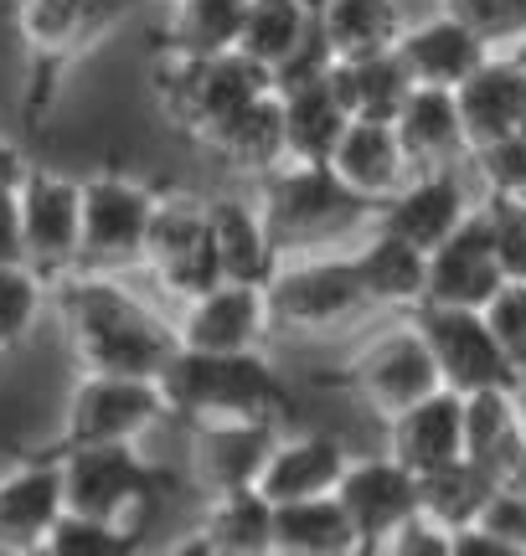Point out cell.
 I'll return each instance as SVG.
<instances>
[{
    "instance_id": "obj_1",
    "label": "cell",
    "mask_w": 526,
    "mask_h": 556,
    "mask_svg": "<svg viewBox=\"0 0 526 556\" xmlns=\"http://www.w3.org/2000/svg\"><path fill=\"white\" fill-rule=\"evenodd\" d=\"M47 309L67 330V351L78 371H109V377H150L161 381L176 345L171 304L145 299L129 274H78L47 283Z\"/></svg>"
},
{
    "instance_id": "obj_2",
    "label": "cell",
    "mask_w": 526,
    "mask_h": 556,
    "mask_svg": "<svg viewBox=\"0 0 526 556\" xmlns=\"http://www.w3.org/2000/svg\"><path fill=\"white\" fill-rule=\"evenodd\" d=\"M161 392L171 417L181 422H279L295 417V387L284 381L268 351H233V356H202L176 351L161 371Z\"/></svg>"
},
{
    "instance_id": "obj_3",
    "label": "cell",
    "mask_w": 526,
    "mask_h": 556,
    "mask_svg": "<svg viewBox=\"0 0 526 556\" xmlns=\"http://www.w3.org/2000/svg\"><path fill=\"white\" fill-rule=\"evenodd\" d=\"M140 0H16V37L21 62H26V83H21V114L37 129L52 103H58L62 83L73 78L93 47L114 37L129 11Z\"/></svg>"
},
{
    "instance_id": "obj_4",
    "label": "cell",
    "mask_w": 526,
    "mask_h": 556,
    "mask_svg": "<svg viewBox=\"0 0 526 556\" xmlns=\"http://www.w3.org/2000/svg\"><path fill=\"white\" fill-rule=\"evenodd\" d=\"M253 197H259L284 258L351 248L377 217V206H366L356 191H346L330 165H304V160H284L279 170L253 180Z\"/></svg>"
},
{
    "instance_id": "obj_5",
    "label": "cell",
    "mask_w": 526,
    "mask_h": 556,
    "mask_svg": "<svg viewBox=\"0 0 526 556\" xmlns=\"http://www.w3.org/2000/svg\"><path fill=\"white\" fill-rule=\"evenodd\" d=\"M268 289V315L274 330L284 336H346V330H362L377 319L372 299H366L356 263L346 248L330 253H295L274 268V278L263 283Z\"/></svg>"
},
{
    "instance_id": "obj_6",
    "label": "cell",
    "mask_w": 526,
    "mask_h": 556,
    "mask_svg": "<svg viewBox=\"0 0 526 556\" xmlns=\"http://www.w3.org/2000/svg\"><path fill=\"white\" fill-rule=\"evenodd\" d=\"M336 381H341L351 397H362L383 422L398 417L403 407H413V402L434 397V392L444 387V381H439V366L428 356V340L413 315L372 319V330L351 345V356H346V366L336 371Z\"/></svg>"
},
{
    "instance_id": "obj_7",
    "label": "cell",
    "mask_w": 526,
    "mask_h": 556,
    "mask_svg": "<svg viewBox=\"0 0 526 556\" xmlns=\"http://www.w3.org/2000/svg\"><path fill=\"white\" fill-rule=\"evenodd\" d=\"M274 83L259 62H248L243 52H223V58H155V103L161 114L186 139H206L217 135L238 109L268 93Z\"/></svg>"
},
{
    "instance_id": "obj_8",
    "label": "cell",
    "mask_w": 526,
    "mask_h": 556,
    "mask_svg": "<svg viewBox=\"0 0 526 556\" xmlns=\"http://www.w3.org/2000/svg\"><path fill=\"white\" fill-rule=\"evenodd\" d=\"M52 454L62 464L67 516L150 526V510L165 495V475L145 458L140 443H88V448H52Z\"/></svg>"
},
{
    "instance_id": "obj_9",
    "label": "cell",
    "mask_w": 526,
    "mask_h": 556,
    "mask_svg": "<svg viewBox=\"0 0 526 556\" xmlns=\"http://www.w3.org/2000/svg\"><path fill=\"white\" fill-rule=\"evenodd\" d=\"M161 186L103 165L83 176V263L88 274H140Z\"/></svg>"
},
{
    "instance_id": "obj_10",
    "label": "cell",
    "mask_w": 526,
    "mask_h": 556,
    "mask_svg": "<svg viewBox=\"0 0 526 556\" xmlns=\"http://www.w3.org/2000/svg\"><path fill=\"white\" fill-rule=\"evenodd\" d=\"M140 274H150L161 304H186L202 289L217 283V248H212V217H206V197L197 191H176L161 186L155 217H150V238H145V263Z\"/></svg>"
},
{
    "instance_id": "obj_11",
    "label": "cell",
    "mask_w": 526,
    "mask_h": 556,
    "mask_svg": "<svg viewBox=\"0 0 526 556\" xmlns=\"http://www.w3.org/2000/svg\"><path fill=\"white\" fill-rule=\"evenodd\" d=\"M165 407L161 381L150 377H109V371H78L62 413V433L52 448H88V443H145L161 428Z\"/></svg>"
},
{
    "instance_id": "obj_12",
    "label": "cell",
    "mask_w": 526,
    "mask_h": 556,
    "mask_svg": "<svg viewBox=\"0 0 526 556\" xmlns=\"http://www.w3.org/2000/svg\"><path fill=\"white\" fill-rule=\"evenodd\" d=\"M21 191V242H26V268L41 283L78 274L83 263V180L32 165Z\"/></svg>"
},
{
    "instance_id": "obj_13",
    "label": "cell",
    "mask_w": 526,
    "mask_h": 556,
    "mask_svg": "<svg viewBox=\"0 0 526 556\" xmlns=\"http://www.w3.org/2000/svg\"><path fill=\"white\" fill-rule=\"evenodd\" d=\"M418 330L428 340V356L439 366L444 392H490V387H522V377L511 371L506 351L496 330L486 325L480 309H444V304H418L413 309Z\"/></svg>"
},
{
    "instance_id": "obj_14",
    "label": "cell",
    "mask_w": 526,
    "mask_h": 556,
    "mask_svg": "<svg viewBox=\"0 0 526 556\" xmlns=\"http://www.w3.org/2000/svg\"><path fill=\"white\" fill-rule=\"evenodd\" d=\"M176 319V345L202 351V356H233V351H268L274 315H268V289L263 283H233L217 278L212 289L171 309Z\"/></svg>"
},
{
    "instance_id": "obj_15",
    "label": "cell",
    "mask_w": 526,
    "mask_h": 556,
    "mask_svg": "<svg viewBox=\"0 0 526 556\" xmlns=\"http://www.w3.org/2000/svg\"><path fill=\"white\" fill-rule=\"evenodd\" d=\"M336 500L362 541V556H372L387 536H398L418 516V475H408L387 448L383 454H351L341 484H336Z\"/></svg>"
},
{
    "instance_id": "obj_16",
    "label": "cell",
    "mask_w": 526,
    "mask_h": 556,
    "mask_svg": "<svg viewBox=\"0 0 526 556\" xmlns=\"http://www.w3.org/2000/svg\"><path fill=\"white\" fill-rule=\"evenodd\" d=\"M475 197H480V191H475V180H469L465 165H454V170H413V176L377 206L372 222L387 227V232H398V238L413 242V248L434 253V248L475 212Z\"/></svg>"
},
{
    "instance_id": "obj_17",
    "label": "cell",
    "mask_w": 526,
    "mask_h": 556,
    "mask_svg": "<svg viewBox=\"0 0 526 556\" xmlns=\"http://www.w3.org/2000/svg\"><path fill=\"white\" fill-rule=\"evenodd\" d=\"M62 516H67V500H62V464L52 448H32L0 475V552L5 556L47 546Z\"/></svg>"
},
{
    "instance_id": "obj_18",
    "label": "cell",
    "mask_w": 526,
    "mask_h": 556,
    "mask_svg": "<svg viewBox=\"0 0 526 556\" xmlns=\"http://www.w3.org/2000/svg\"><path fill=\"white\" fill-rule=\"evenodd\" d=\"M346 464H351L346 438L325 433V428H284V433L274 438V454H268V464H263L259 490L274 500V505L336 495Z\"/></svg>"
},
{
    "instance_id": "obj_19",
    "label": "cell",
    "mask_w": 526,
    "mask_h": 556,
    "mask_svg": "<svg viewBox=\"0 0 526 556\" xmlns=\"http://www.w3.org/2000/svg\"><path fill=\"white\" fill-rule=\"evenodd\" d=\"M403 58L408 78L418 88H460V83L490 58V47L449 5H434L428 16H413L408 31L392 47Z\"/></svg>"
},
{
    "instance_id": "obj_20",
    "label": "cell",
    "mask_w": 526,
    "mask_h": 556,
    "mask_svg": "<svg viewBox=\"0 0 526 556\" xmlns=\"http://www.w3.org/2000/svg\"><path fill=\"white\" fill-rule=\"evenodd\" d=\"M501 283H506V274H501V263H496V253H490L480 217L469 212V217L460 222L434 253H428L424 304H444V309H486Z\"/></svg>"
},
{
    "instance_id": "obj_21",
    "label": "cell",
    "mask_w": 526,
    "mask_h": 556,
    "mask_svg": "<svg viewBox=\"0 0 526 556\" xmlns=\"http://www.w3.org/2000/svg\"><path fill=\"white\" fill-rule=\"evenodd\" d=\"M279 433V422H197L191 428V479L202 484V495L259 484Z\"/></svg>"
},
{
    "instance_id": "obj_22",
    "label": "cell",
    "mask_w": 526,
    "mask_h": 556,
    "mask_svg": "<svg viewBox=\"0 0 526 556\" xmlns=\"http://www.w3.org/2000/svg\"><path fill=\"white\" fill-rule=\"evenodd\" d=\"M212 217V248H217V274L233 283H268L284 263L279 242L268 232V217L253 191H217L206 197Z\"/></svg>"
},
{
    "instance_id": "obj_23",
    "label": "cell",
    "mask_w": 526,
    "mask_h": 556,
    "mask_svg": "<svg viewBox=\"0 0 526 556\" xmlns=\"http://www.w3.org/2000/svg\"><path fill=\"white\" fill-rule=\"evenodd\" d=\"M387 454L418 479L454 464V458H465V397L439 387L434 397L387 417Z\"/></svg>"
},
{
    "instance_id": "obj_24",
    "label": "cell",
    "mask_w": 526,
    "mask_h": 556,
    "mask_svg": "<svg viewBox=\"0 0 526 556\" xmlns=\"http://www.w3.org/2000/svg\"><path fill=\"white\" fill-rule=\"evenodd\" d=\"M346 253L356 263V278H362V289H366V299H372L377 319L413 315V309L424 304V283H428L424 248H413V242H403L398 232H387V227L372 222Z\"/></svg>"
},
{
    "instance_id": "obj_25",
    "label": "cell",
    "mask_w": 526,
    "mask_h": 556,
    "mask_svg": "<svg viewBox=\"0 0 526 556\" xmlns=\"http://www.w3.org/2000/svg\"><path fill=\"white\" fill-rule=\"evenodd\" d=\"M325 165H330L336 180H341L346 191H356L366 206H383V201L413 176L403 139H398V129L387 119H351Z\"/></svg>"
},
{
    "instance_id": "obj_26",
    "label": "cell",
    "mask_w": 526,
    "mask_h": 556,
    "mask_svg": "<svg viewBox=\"0 0 526 556\" xmlns=\"http://www.w3.org/2000/svg\"><path fill=\"white\" fill-rule=\"evenodd\" d=\"M392 129L403 139L413 170H454L469 160V135L460 119V103H454V88H418L413 83Z\"/></svg>"
},
{
    "instance_id": "obj_27",
    "label": "cell",
    "mask_w": 526,
    "mask_h": 556,
    "mask_svg": "<svg viewBox=\"0 0 526 556\" xmlns=\"http://www.w3.org/2000/svg\"><path fill=\"white\" fill-rule=\"evenodd\" d=\"M526 443V387H490L465 397V458L506 484L511 464Z\"/></svg>"
},
{
    "instance_id": "obj_28",
    "label": "cell",
    "mask_w": 526,
    "mask_h": 556,
    "mask_svg": "<svg viewBox=\"0 0 526 556\" xmlns=\"http://www.w3.org/2000/svg\"><path fill=\"white\" fill-rule=\"evenodd\" d=\"M248 0H165L150 31L155 58H223L238 52Z\"/></svg>"
},
{
    "instance_id": "obj_29",
    "label": "cell",
    "mask_w": 526,
    "mask_h": 556,
    "mask_svg": "<svg viewBox=\"0 0 526 556\" xmlns=\"http://www.w3.org/2000/svg\"><path fill=\"white\" fill-rule=\"evenodd\" d=\"M202 150L217 160V165H227L233 176H243V180H263L268 170H279L284 160H289L279 93H274V88H268V93H259L248 109H238V114H233L217 135L206 139Z\"/></svg>"
},
{
    "instance_id": "obj_30",
    "label": "cell",
    "mask_w": 526,
    "mask_h": 556,
    "mask_svg": "<svg viewBox=\"0 0 526 556\" xmlns=\"http://www.w3.org/2000/svg\"><path fill=\"white\" fill-rule=\"evenodd\" d=\"M522 93H526V73L516 67L511 52H490V58L454 88V103H460V119H465V135H469V150L516 129Z\"/></svg>"
},
{
    "instance_id": "obj_31",
    "label": "cell",
    "mask_w": 526,
    "mask_h": 556,
    "mask_svg": "<svg viewBox=\"0 0 526 556\" xmlns=\"http://www.w3.org/2000/svg\"><path fill=\"white\" fill-rule=\"evenodd\" d=\"M321 37L330 58H366V52H392L398 37L408 31V0H330L321 16Z\"/></svg>"
},
{
    "instance_id": "obj_32",
    "label": "cell",
    "mask_w": 526,
    "mask_h": 556,
    "mask_svg": "<svg viewBox=\"0 0 526 556\" xmlns=\"http://www.w3.org/2000/svg\"><path fill=\"white\" fill-rule=\"evenodd\" d=\"M330 88L346 103L351 119H398V109L413 93V78L398 52H366V58H346L330 67Z\"/></svg>"
},
{
    "instance_id": "obj_33",
    "label": "cell",
    "mask_w": 526,
    "mask_h": 556,
    "mask_svg": "<svg viewBox=\"0 0 526 556\" xmlns=\"http://www.w3.org/2000/svg\"><path fill=\"white\" fill-rule=\"evenodd\" d=\"M274 556H362V541L336 495L295 500L274 505Z\"/></svg>"
},
{
    "instance_id": "obj_34",
    "label": "cell",
    "mask_w": 526,
    "mask_h": 556,
    "mask_svg": "<svg viewBox=\"0 0 526 556\" xmlns=\"http://www.w3.org/2000/svg\"><path fill=\"white\" fill-rule=\"evenodd\" d=\"M279 109H284V144H289V160H304V165H325L336 139L346 135V103L336 99L330 78L321 83H304V88H289L279 93Z\"/></svg>"
},
{
    "instance_id": "obj_35",
    "label": "cell",
    "mask_w": 526,
    "mask_h": 556,
    "mask_svg": "<svg viewBox=\"0 0 526 556\" xmlns=\"http://www.w3.org/2000/svg\"><path fill=\"white\" fill-rule=\"evenodd\" d=\"M217 556H274V500L259 484L206 495V510L197 520Z\"/></svg>"
},
{
    "instance_id": "obj_36",
    "label": "cell",
    "mask_w": 526,
    "mask_h": 556,
    "mask_svg": "<svg viewBox=\"0 0 526 556\" xmlns=\"http://www.w3.org/2000/svg\"><path fill=\"white\" fill-rule=\"evenodd\" d=\"M310 37H315V16L304 11L300 0H248L238 52H243L248 62H259L263 73H274V67L295 58Z\"/></svg>"
},
{
    "instance_id": "obj_37",
    "label": "cell",
    "mask_w": 526,
    "mask_h": 556,
    "mask_svg": "<svg viewBox=\"0 0 526 556\" xmlns=\"http://www.w3.org/2000/svg\"><path fill=\"white\" fill-rule=\"evenodd\" d=\"M490 495H496V479L480 475L469 458H454V464L418 479V516L444 526V531H465L480 520Z\"/></svg>"
},
{
    "instance_id": "obj_38",
    "label": "cell",
    "mask_w": 526,
    "mask_h": 556,
    "mask_svg": "<svg viewBox=\"0 0 526 556\" xmlns=\"http://www.w3.org/2000/svg\"><path fill=\"white\" fill-rule=\"evenodd\" d=\"M52 556H145V526L129 520H93V516H62L47 536Z\"/></svg>"
},
{
    "instance_id": "obj_39",
    "label": "cell",
    "mask_w": 526,
    "mask_h": 556,
    "mask_svg": "<svg viewBox=\"0 0 526 556\" xmlns=\"http://www.w3.org/2000/svg\"><path fill=\"white\" fill-rule=\"evenodd\" d=\"M47 315V283L26 263H0V361L37 330Z\"/></svg>"
},
{
    "instance_id": "obj_40",
    "label": "cell",
    "mask_w": 526,
    "mask_h": 556,
    "mask_svg": "<svg viewBox=\"0 0 526 556\" xmlns=\"http://www.w3.org/2000/svg\"><path fill=\"white\" fill-rule=\"evenodd\" d=\"M475 217L486 227V242L501 274L506 278H526V201L511 191H480L475 197Z\"/></svg>"
},
{
    "instance_id": "obj_41",
    "label": "cell",
    "mask_w": 526,
    "mask_h": 556,
    "mask_svg": "<svg viewBox=\"0 0 526 556\" xmlns=\"http://www.w3.org/2000/svg\"><path fill=\"white\" fill-rule=\"evenodd\" d=\"M469 180H475V191H511V197H522L526 191V135H501V139H486V144H475L465 160Z\"/></svg>"
},
{
    "instance_id": "obj_42",
    "label": "cell",
    "mask_w": 526,
    "mask_h": 556,
    "mask_svg": "<svg viewBox=\"0 0 526 556\" xmlns=\"http://www.w3.org/2000/svg\"><path fill=\"white\" fill-rule=\"evenodd\" d=\"M449 11L465 21L490 52H511L526 37V0H449Z\"/></svg>"
},
{
    "instance_id": "obj_43",
    "label": "cell",
    "mask_w": 526,
    "mask_h": 556,
    "mask_svg": "<svg viewBox=\"0 0 526 556\" xmlns=\"http://www.w3.org/2000/svg\"><path fill=\"white\" fill-rule=\"evenodd\" d=\"M480 315H486V325L496 330V340H501V351H506V361H511V371H516L526 387V278H506Z\"/></svg>"
},
{
    "instance_id": "obj_44",
    "label": "cell",
    "mask_w": 526,
    "mask_h": 556,
    "mask_svg": "<svg viewBox=\"0 0 526 556\" xmlns=\"http://www.w3.org/2000/svg\"><path fill=\"white\" fill-rule=\"evenodd\" d=\"M475 526H486L490 536H501V541H511V546H522L526 552V490H516V484H496V495L486 500V510H480Z\"/></svg>"
},
{
    "instance_id": "obj_45",
    "label": "cell",
    "mask_w": 526,
    "mask_h": 556,
    "mask_svg": "<svg viewBox=\"0 0 526 556\" xmlns=\"http://www.w3.org/2000/svg\"><path fill=\"white\" fill-rule=\"evenodd\" d=\"M372 556H449V531L424 516H413L398 536H387Z\"/></svg>"
},
{
    "instance_id": "obj_46",
    "label": "cell",
    "mask_w": 526,
    "mask_h": 556,
    "mask_svg": "<svg viewBox=\"0 0 526 556\" xmlns=\"http://www.w3.org/2000/svg\"><path fill=\"white\" fill-rule=\"evenodd\" d=\"M0 263H26V242H21V191L0 186Z\"/></svg>"
},
{
    "instance_id": "obj_47",
    "label": "cell",
    "mask_w": 526,
    "mask_h": 556,
    "mask_svg": "<svg viewBox=\"0 0 526 556\" xmlns=\"http://www.w3.org/2000/svg\"><path fill=\"white\" fill-rule=\"evenodd\" d=\"M449 556H526V552L501 536H490L486 526H465V531H449Z\"/></svg>"
},
{
    "instance_id": "obj_48",
    "label": "cell",
    "mask_w": 526,
    "mask_h": 556,
    "mask_svg": "<svg viewBox=\"0 0 526 556\" xmlns=\"http://www.w3.org/2000/svg\"><path fill=\"white\" fill-rule=\"evenodd\" d=\"M26 170H32L26 150H21L16 139L0 135V186H21V180H26Z\"/></svg>"
},
{
    "instance_id": "obj_49",
    "label": "cell",
    "mask_w": 526,
    "mask_h": 556,
    "mask_svg": "<svg viewBox=\"0 0 526 556\" xmlns=\"http://www.w3.org/2000/svg\"><path fill=\"white\" fill-rule=\"evenodd\" d=\"M145 556H217V546L206 541L202 526H191L186 536H176L171 546H161V552H145Z\"/></svg>"
},
{
    "instance_id": "obj_50",
    "label": "cell",
    "mask_w": 526,
    "mask_h": 556,
    "mask_svg": "<svg viewBox=\"0 0 526 556\" xmlns=\"http://www.w3.org/2000/svg\"><path fill=\"white\" fill-rule=\"evenodd\" d=\"M511 58H516V67H522V73H526V37L516 41V47H511Z\"/></svg>"
},
{
    "instance_id": "obj_51",
    "label": "cell",
    "mask_w": 526,
    "mask_h": 556,
    "mask_svg": "<svg viewBox=\"0 0 526 556\" xmlns=\"http://www.w3.org/2000/svg\"><path fill=\"white\" fill-rule=\"evenodd\" d=\"M300 5H304V11H310V16H321V11H325V5H330V0H300Z\"/></svg>"
},
{
    "instance_id": "obj_52",
    "label": "cell",
    "mask_w": 526,
    "mask_h": 556,
    "mask_svg": "<svg viewBox=\"0 0 526 556\" xmlns=\"http://www.w3.org/2000/svg\"><path fill=\"white\" fill-rule=\"evenodd\" d=\"M516 135H526V93H522V114H516Z\"/></svg>"
},
{
    "instance_id": "obj_53",
    "label": "cell",
    "mask_w": 526,
    "mask_h": 556,
    "mask_svg": "<svg viewBox=\"0 0 526 556\" xmlns=\"http://www.w3.org/2000/svg\"><path fill=\"white\" fill-rule=\"evenodd\" d=\"M21 556H52V552H47V546H32V552H21Z\"/></svg>"
},
{
    "instance_id": "obj_54",
    "label": "cell",
    "mask_w": 526,
    "mask_h": 556,
    "mask_svg": "<svg viewBox=\"0 0 526 556\" xmlns=\"http://www.w3.org/2000/svg\"><path fill=\"white\" fill-rule=\"evenodd\" d=\"M140 5H165V0H140Z\"/></svg>"
},
{
    "instance_id": "obj_55",
    "label": "cell",
    "mask_w": 526,
    "mask_h": 556,
    "mask_svg": "<svg viewBox=\"0 0 526 556\" xmlns=\"http://www.w3.org/2000/svg\"><path fill=\"white\" fill-rule=\"evenodd\" d=\"M434 5H449V0H434Z\"/></svg>"
},
{
    "instance_id": "obj_56",
    "label": "cell",
    "mask_w": 526,
    "mask_h": 556,
    "mask_svg": "<svg viewBox=\"0 0 526 556\" xmlns=\"http://www.w3.org/2000/svg\"><path fill=\"white\" fill-rule=\"evenodd\" d=\"M522 201H526V191H522Z\"/></svg>"
}]
</instances>
